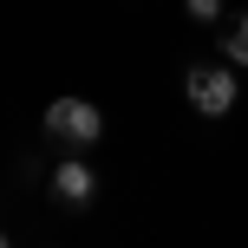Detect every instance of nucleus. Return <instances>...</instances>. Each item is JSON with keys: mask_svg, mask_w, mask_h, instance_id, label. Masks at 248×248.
<instances>
[{"mask_svg": "<svg viewBox=\"0 0 248 248\" xmlns=\"http://www.w3.org/2000/svg\"><path fill=\"white\" fill-rule=\"evenodd\" d=\"M46 137L65 144V150H92L105 137V111L92 98H52L46 105Z\"/></svg>", "mask_w": 248, "mask_h": 248, "instance_id": "nucleus-1", "label": "nucleus"}, {"mask_svg": "<svg viewBox=\"0 0 248 248\" xmlns=\"http://www.w3.org/2000/svg\"><path fill=\"white\" fill-rule=\"evenodd\" d=\"M183 98L202 118H229L235 98H242V78H235V65H189L183 72Z\"/></svg>", "mask_w": 248, "mask_h": 248, "instance_id": "nucleus-2", "label": "nucleus"}, {"mask_svg": "<svg viewBox=\"0 0 248 248\" xmlns=\"http://www.w3.org/2000/svg\"><path fill=\"white\" fill-rule=\"evenodd\" d=\"M52 196H59L65 209H85V202L98 196V176H92V163H85V157H65L59 170H52Z\"/></svg>", "mask_w": 248, "mask_h": 248, "instance_id": "nucleus-3", "label": "nucleus"}, {"mask_svg": "<svg viewBox=\"0 0 248 248\" xmlns=\"http://www.w3.org/2000/svg\"><path fill=\"white\" fill-rule=\"evenodd\" d=\"M222 59L229 65H248V13H235V26L222 33Z\"/></svg>", "mask_w": 248, "mask_h": 248, "instance_id": "nucleus-4", "label": "nucleus"}, {"mask_svg": "<svg viewBox=\"0 0 248 248\" xmlns=\"http://www.w3.org/2000/svg\"><path fill=\"white\" fill-rule=\"evenodd\" d=\"M183 13L196 26H216V20H222V0H183Z\"/></svg>", "mask_w": 248, "mask_h": 248, "instance_id": "nucleus-5", "label": "nucleus"}]
</instances>
